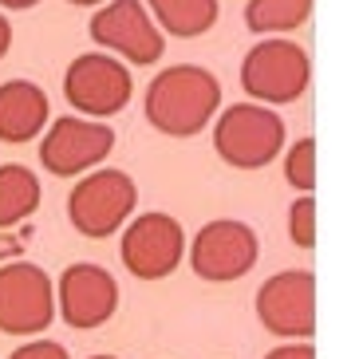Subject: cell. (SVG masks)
<instances>
[{"label":"cell","mask_w":359,"mask_h":359,"mask_svg":"<svg viewBox=\"0 0 359 359\" xmlns=\"http://www.w3.org/2000/svg\"><path fill=\"white\" fill-rule=\"evenodd\" d=\"M222 107V83L210 67L198 64H174L162 67L147 87V123L158 135L170 138H194L213 123Z\"/></svg>","instance_id":"1"},{"label":"cell","mask_w":359,"mask_h":359,"mask_svg":"<svg viewBox=\"0 0 359 359\" xmlns=\"http://www.w3.org/2000/svg\"><path fill=\"white\" fill-rule=\"evenodd\" d=\"M308 83H312V60H308L304 43L288 40V36H264L241 60V87L253 103H296L308 91Z\"/></svg>","instance_id":"2"},{"label":"cell","mask_w":359,"mask_h":359,"mask_svg":"<svg viewBox=\"0 0 359 359\" xmlns=\"http://www.w3.org/2000/svg\"><path fill=\"white\" fill-rule=\"evenodd\" d=\"M213 150L233 170H261L285 150V118L264 103H233L217 115Z\"/></svg>","instance_id":"3"},{"label":"cell","mask_w":359,"mask_h":359,"mask_svg":"<svg viewBox=\"0 0 359 359\" xmlns=\"http://www.w3.org/2000/svg\"><path fill=\"white\" fill-rule=\"evenodd\" d=\"M135 205H138L135 178L115 166L87 170L83 178L72 186V194H67V217L91 241H103V237L118 233L123 222H130Z\"/></svg>","instance_id":"4"},{"label":"cell","mask_w":359,"mask_h":359,"mask_svg":"<svg viewBox=\"0 0 359 359\" xmlns=\"http://www.w3.org/2000/svg\"><path fill=\"white\" fill-rule=\"evenodd\" d=\"M91 40L103 43L111 55L127 60L135 67L158 64L166 52V36L154 24L142 0H103L99 12L91 16Z\"/></svg>","instance_id":"5"},{"label":"cell","mask_w":359,"mask_h":359,"mask_svg":"<svg viewBox=\"0 0 359 359\" xmlns=\"http://www.w3.org/2000/svg\"><path fill=\"white\" fill-rule=\"evenodd\" d=\"M135 79L130 67L118 55L107 52H83L67 64L64 75V95L75 111H83L87 118H111L130 103Z\"/></svg>","instance_id":"6"},{"label":"cell","mask_w":359,"mask_h":359,"mask_svg":"<svg viewBox=\"0 0 359 359\" xmlns=\"http://www.w3.org/2000/svg\"><path fill=\"white\" fill-rule=\"evenodd\" d=\"M257 257H261L257 233L245 222H233V217L205 222L194 233V245H190V269L210 285H229V280L249 276Z\"/></svg>","instance_id":"7"},{"label":"cell","mask_w":359,"mask_h":359,"mask_svg":"<svg viewBox=\"0 0 359 359\" xmlns=\"http://www.w3.org/2000/svg\"><path fill=\"white\" fill-rule=\"evenodd\" d=\"M111 150H115V130L103 118L87 115H60L55 123L43 127L40 138V162L55 178H75V174L95 170Z\"/></svg>","instance_id":"8"},{"label":"cell","mask_w":359,"mask_h":359,"mask_svg":"<svg viewBox=\"0 0 359 359\" xmlns=\"http://www.w3.org/2000/svg\"><path fill=\"white\" fill-rule=\"evenodd\" d=\"M55 320V285L32 261H12L0 269V332L36 336Z\"/></svg>","instance_id":"9"},{"label":"cell","mask_w":359,"mask_h":359,"mask_svg":"<svg viewBox=\"0 0 359 359\" xmlns=\"http://www.w3.org/2000/svg\"><path fill=\"white\" fill-rule=\"evenodd\" d=\"M186 257V233L170 213H142L123 229V264L138 280H166Z\"/></svg>","instance_id":"10"},{"label":"cell","mask_w":359,"mask_h":359,"mask_svg":"<svg viewBox=\"0 0 359 359\" xmlns=\"http://www.w3.org/2000/svg\"><path fill=\"white\" fill-rule=\"evenodd\" d=\"M257 316L280 339H308L316 327V280L304 269L269 276L257 292Z\"/></svg>","instance_id":"11"},{"label":"cell","mask_w":359,"mask_h":359,"mask_svg":"<svg viewBox=\"0 0 359 359\" xmlns=\"http://www.w3.org/2000/svg\"><path fill=\"white\" fill-rule=\"evenodd\" d=\"M115 308H118V285L103 264L79 261L72 269H64V276H60V316H64V324L79 327V332L103 327L115 316Z\"/></svg>","instance_id":"12"},{"label":"cell","mask_w":359,"mask_h":359,"mask_svg":"<svg viewBox=\"0 0 359 359\" xmlns=\"http://www.w3.org/2000/svg\"><path fill=\"white\" fill-rule=\"evenodd\" d=\"M52 123V103L43 95V87L32 79H8L0 83V142L20 147L43 135Z\"/></svg>","instance_id":"13"},{"label":"cell","mask_w":359,"mask_h":359,"mask_svg":"<svg viewBox=\"0 0 359 359\" xmlns=\"http://www.w3.org/2000/svg\"><path fill=\"white\" fill-rule=\"evenodd\" d=\"M142 4L162 28V36L170 32V36H182V40L210 32L217 16H222V0H142Z\"/></svg>","instance_id":"14"},{"label":"cell","mask_w":359,"mask_h":359,"mask_svg":"<svg viewBox=\"0 0 359 359\" xmlns=\"http://www.w3.org/2000/svg\"><path fill=\"white\" fill-rule=\"evenodd\" d=\"M40 210V178L20 162L0 166V233L28 222Z\"/></svg>","instance_id":"15"},{"label":"cell","mask_w":359,"mask_h":359,"mask_svg":"<svg viewBox=\"0 0 359 359\" xmlns=\"http://www.w3.org/2000/svg\"><path fill=\"white\" fill-rule=\"evenodd\" d=\"M312 16V0H249L245 4V24L257 36H285L304 28Z\"/></svg>","instance_id":"16"},{"label":"cell","mask_w":359,"mask_h":359,"mask_svg":"<svg viewBox=\"0 0 359 359\" xmlns=\"http://www.w3.org/2000/svg\"><path fill=\"white\" fill-rule=\"evenodd\" d=\"M285 178L292 190L300 194H312L316 186V142L312 138H296L285 154Z\"/></svg>","instance_id":"17"},{"label":"cell","mask_w":359,"mask_h":359,"mask_svg":"<svg viewBox=\"0 0 359 359\" xmlns=\"http://www.w3.org/2000/svg\"><path fill=\"white\" fill-rule=\"evenodd\" d=\"M288 237L296 249H312L316 245V201L312 194H300L288 210Z\"/></svg>","instance_id":"18"},{"label":"cell","mask_w":359,"mask_h":359,"mask_svg":"<svg viewBox=\"0 0 359 359\" xmlns=\"http://www.w3.org/2000/svg\"><path fill=\"white\" fill-rule=\"evenodd\" d=\"M8 359H72V355H67V348L55 344V339H32V344L16 348Z\"/></svg>","instance_id":"19"},{"label":"cell","mask_w":359,"mask_h":359,"mask_svg":"<svg viewBox=\"0 0 359 359\" xmlns=\"http://www.w3.org/2000/svg\"><path fill=\"white\" fill-rule=\"evenodd\" d=\"M264 359H316V351H312V344H304V339H292L285 348H273Z\"/></svg>","instance_id":"20"},{"label":"cell","mask_w":359,"mask_h":359,"mask_svg":"<svg viewBox=\"0 0 359 359\" xmlns=\"http://www.w3.org/2000/svg\"><path fill=\"white\" fill-rule=\"evenodd\" d=\"M8 48H12V24L4 20V12H0V60L8 55Z\"/></svg>","instance_id":"21"},{"label":"cell","mask_w":359,"mask_h":359,"mask_svg":"<svg viewBox=\"0 0 359 359\" xmlns=\"http://www.w3.org/2000/svg\"><path fill=\"white\" fill-rule=\"evenodd\" d=\"M40 0H0V8H16V12H24V8H36Z\"/></svg>","instance_id":"22"},{"label":"cell","mask_w":359,"mask_h":359,"mask_svg":"<svg viewBox=\"0 0 359 359\" xmlns=\"http://www.w3.org/2000/svg\"><path fill=\"white\" fill-rule=\"evenodd\" d=\"M16 249H20V241H0V257H12Z\"/></svg>","instance_id":"23"},{"label":"cell","mask_w":359,"mask_h":359,"mask_svg":"<svg viewBox=\"0 0 359 359\" xmlns=\"http://www.w3.org/2000/svg\"><path fill=\"white\" fill-rule=\"evenodd\" d=\"M72 4H83V8H95V4H103V0H72Z\"/></svg>","instance_id":"24"},{"label":"cell","mask_w":359,"mask_h":359,"mask_svg":"<svg viewBox=\"0 0 359 359\" xmlns=\"http://www.w3.org/2000/svg\"><path fill=\"white\" fill-rule=\"evenodd\" d=\"M91 359H118V355H91Z\"/></svg>","instance_id":"25"}]
</instances>
